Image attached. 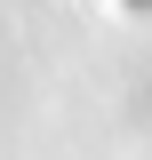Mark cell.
<instances>
[{
  "mask_svg": "<svg viewBox=\"0 0 152 160\" xmlns=\"http://www.w3.org/2000/svg\"><path fill=\"white\" fill-rule=\"evenodd\" d=\"M136 8H152V0H136Z\"/></svg>",
  "mask_w": 152,
  "mask_h": 160,
  "instance_id": "6da1fadb",
  "label": "cell"
}]
</instances>
